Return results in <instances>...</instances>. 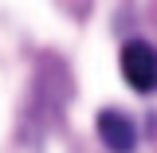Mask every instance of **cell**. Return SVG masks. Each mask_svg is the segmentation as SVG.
<instances>
[{"mask_svg": "<svg viewBox=\"0 0 157 153\" xmlns=\"http://www.w3.org/2000/svg\"><path fill=\"white\" fill-rule=\"evenodd\" d=\"M122 78L134 86L137 94L157 90V51L145 39H130L122 47Z\"/></svg>", "mask_w": 157, "mask_h": 153, "instance_id": "cell-1", "label": "cell"}, {"mask_svg": "<svg viewBox=\"0 0 157 153\" xmlns=\"http://www.w3.org/2000/svg\"><path fill=\"white\" fill-rule=\"evenodd\" d=\"M98 137H102V145L110 153H134L137 126H134V118L122 114V110H102L98 114Z\"/></svg>", "mask_w": 157, "mask_h": 153, "instance_id": "cell-2", "label": "cell"}]
</instances>
